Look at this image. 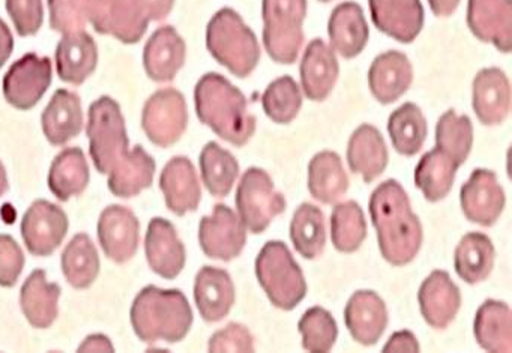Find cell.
<instances>
[{
    "label": "cell",
    "instance_id": "1",
    "mask_svg": "<svg viewBox=\"0 0 512 353\" xmlns=\"http://www.w3.org/2000/svg\"><path fill=\"white\" fill-rule=\"evenodd\" d=\"M370 215L383 259L392 266L412 263L421 250L424 230L400 182L388 179L377 185L370 197Z\"/></svg>",
    "mask_w": 512,
    "mask_h": 353
},
{
    "label": "cell",
    "instance_id": "2",
    "mask_svg": "<svg viewBox=\"0 0 512 353\" xmlns=\"http://www.w3.org/2000/svg\"><path fill=\"white\" fill-rule=\"evenodd\" d=\"M194 104L200 122L236 148L256 134L257 119L248 112L247 98L221 74L208 73L197 82Z\"/></svg>",
    "mask_w": 512,
    "mask_h": 353
},
{
    "label": "cell",
    "instance_id": "3",
    "mask_svg": "<svg viewBox=\"0 0 512 353\" xmlns=\"http://www.w3.org/2000/svg\"><path fill=\"white\" fill-rule=\"evenodd\" d=\"M130 319L143 343H179L190 332L194 314L181 290L146 286L131 305Z\"/></svg>",
    "mask_w": 512,
    "mask_h": 353
},
{
    "label": "cell",
    "instance_id": "4",
    "mask_svg": "<svg viewBox=\"0 0 512 353\" xmlns=\"http://www.w3.org/2000/svg\"><path fill=\"white\" fill-rule=\"evenodd\" d=\"M206 47L218 64L239 79L251 76L260 62L259 41L232 8L218 11L206 28Z\"/></svg>",
    "mask_w": 512,
    "mask_h": 353
},
{
    "label": "cell",
    "instance_id": "5",
    "mask_svg": "<svg viewBox=\"0 0 512 353\" xmlns=\"http://www.w3.org/2000/svg\"><path fill=\"white\" fill-rule=\"evenodd\" d=\"M256 275L271 304L280 310H295L307 296L304 272L284 242L263 245L256 257Z\"/></svg>",
    "mask_w": 512,
    "mask_h": 353
},
{
    "label": "cell",
    "instance_id": "6",
    "mask_svg": "<svg viewBox=\"0 0 512 353\" xmlns=\"http://www.w3.org/2000/svg\"><path fill=\"white\" fill-rule=\"evenodd\" d=\"M86 134L92 161L101 175H109L110 170L130 152L124 115L112 97L103 95L91 104Z\"/></svg>",
    "mask_w": 512,
    "mask_h": 353
},
{
    "label": "cell",
    "instance_id": "7",
    "mask_svg": "<svg viewBox=\"0 0 512 353\" xmlns=\"http://www.w3.org/2000/svg\"><path fill=\"white\" fill-rule=\"evenodd\" d=\"M263 46L277 64L292 65L304 44L307 0H263Z\"/></svg>",
    "mask_w": 512,
    "mask_h": 353
},
{
    "label": "cell",
    "instance_id": "8",
    "mask_svg": "<svg viewBox=\"0 0 512 353\" xmlns=\"http://www.w3.org/2000/svg\"><path fill=\"white\" fill-rule=\"evenodd\" d=\"M239 218L248 232L260 235L287 208L286 197L275 191L274 181L266 170H245L235 196Z\"/></svg>",
    "mask_w": 512,
    "mask_h": 353
},
{
    "label": "cell",
    "instance_id": "9",
    "mask_svg": "<svg viewBox=\"0 0 512 353\" xmlns=\"http://www.w3.org/2000/svg\"><path fill=\"white\" fill-rule=\"evenodd\" d=\"M187 127V101L178 89H161L143 106V131L158 148L166 149L178 143Z\"/></svg>",
    "mask_w": 512,
    "mask_h": 353
},
{
    "label": "cell",
    "instance_id": "10",
    "mask_svg": "<svg viewBox=\"0 0 512 353\" xmlns=\"http://www.w3.org/2000/svg\"><path fill=\"white\" fill-rule=\"evenodd\" d=\"M247 232V227L232 208L217 203L214 212L200 220L199 244L209 259L232 262L244 251Z\"/></svg>",
    "mask_w": 512,
    "mask_h": 353
},
{
    "label": "cell",
    "instance_id": "11",
    "mask_svg": "<svg viewBox=\"0 0 512 353\" xmlns=\"http://www.w3.org/2000/svg\"><path fill=\"white\" fill-rule=\"evenodd\" d=\"M88 20L95 32L124 44L139 43L149 26L137 0H88Z\"/></svg>",
    "mask_w": 512,
    "mask_h": 353
},
{
    "label": "cell",
    "instance_id": "12",
    "mask_svg": "<svg viewBox=\"0 0 512 353\" xmlns=\"http://www.w3.org/2000/svg\"><path fill=\"white\" fill-rule=\"evenodd\" d=\"M52 61L28 53L11 65L4 77V97L17 110H31L52 85Z\"/></svg>",
    "mask_w": 512,
    "mask_h": 353
},
{
    "label": "cell",
    "instance_id": "13",
    "mask_svg": "<svg viewBox=\"0 0 512 353\" xmlns=\"http://www.w3.org/2000/svg\"><path fill=\"white\" fill-rule=\"evenodd\" d=\"M70 221L61 206L35 200L22 220V238L32 256H52L68 233Z\"/></svg>",
    "mask_w": 512,
    "mask_h": 353
},
{
    "label": "cell",
    "instance_id": "14",
    "mask_svg": "<svg viewBox=\"0 0 512 353\" xmlns=\"http://www.w3.org/2000/svg\"><path fill=\"white\" fill-rule=\"evenodd\" d=\"M505 203V191L493 170H473L460 190L461 211L470 223L478 226H494L503 214Z\"/></svg>",
    "mask_w": 512,
    "mask_h": 353
},
{
    "label": "cell",
    "instance_id": "15",
    "mask_svg": "<svg viewBox=\"0 0 512 353\" xmlns=\"http://www.w3.org/2000/svg\"><path fill=\"white\" fill-rule=\"evenodd\" d=\"M98 241L104 254L122 265L136 256L140 242V221L127 206L110 205L98 220Z\"/></svg>",
    "mask_w": 512,
    "mask_h": 353
},
{
    "label": "cell",
    "instance_id": "16",
    "mask_svg": "<svg viewBox=\"0 0 512 353\" xmlns=\"http://www.w3.org/2000/svg\"><path fill=\"white\" fill-rule=\"evenodd\" d=\"M145 254L149 268L164 280H175L185 268L187 251L176 227L166 218L149 221L145 238Z\"/></svg>",
    "mask_w": 512,
    "mask_h": 353
},
{
    "label": "cell",
    "instance_id": "17",
    "mask_svg": "<svg viewBox=\"0 0 512 353\" xmlns=\"http://www.w3.org/2000/svg\"><path fill=\"white\" fill-rule=\"evenodd\" d=\"M467 26L482 43L493 44L502 53L511 52V0H469Z\"/></svg>",
    "mask_w": 512,
    "mask_h": 353
},
{
    "label": "cell",
    "instance_id": "18",
    "mask_svg": "<svg viewBox=\"0 0 512 353\" xmlns=\"http://www.w3.org/2000/svg\"><path fill=\"white\" fill-rule=\"evenodd\" d=\"M419 310L425 323L437 331L448 328L461 308L460 287L446 271L431 272L418 292Z\"/></svg>",
    "mask_w": 512,
    "mask_h": 353
},
{
    "label": "cell",
    "instance_id": "19",
    "mask_svg": "<svg viewBox=\"0 0 512 353\" xmlns=\"http://www.w3.org/2000/svg\"><path fill=\"white\" fill-rule=\"evenodd\" d=\"M344 322L353 340L374 346L388 328V308L374 290H358L347 301Z\"/></svg>",
    "mask_w": 512,
    "mask_h": 353
},
{
    "label": "cell",
    "instance_id": "20",
    "mask_svg": "<svg viewBox=\"0 0 512 353\" xmlns=\"http://www.w3.org/2000/svg\"><path fill=\"white\" fill-rule=\"evenodd\" d=\"M472 107L485 127L502 125L511 110V85L505 71L484 68L476 74L472 85Z\"/></svg>",
    "mask_w": 512,
    "mask_h": 353
},
{
    "label": "cell",
    "instance_id": "21",
    "mask_svg": "<svg viewBox=\"0 0 512 353\" xmlns=\"http://www.w3.org/2000/svg\"><path fill=\"white\" fill-rule=\"evenodd\" d=\"M374 26L398 43L410 44L424 28L421 0H368Z\"/></svg>",
    "mask_w": 512,
    "mask_h": 353
},
{
    "label": "cell",
    "instance_id": "22",
    "mask_svg": "<svg viewBox=\"0 0 512 353\" xmlns=\"http://www.w3.org/2000/svg\"><path fill=\"white\" fill-rule=\"evenodd\" d=\"M160 188L167 208L178 217H184L188 212L199 209L202 187L190 158L184 155L173 157L161 172Z\"/></svg>",
    "mask_w": 512,
    "mask_h": 353
},
{
    "label": "cell",
    "instance_id": "23",
    "mask_svg": "<svg viewBox=\"0 0 512 353\" xmlns=\"http://www.w3.org/2000/svg\"><path fill=\"white\" fill-rule=\"evenodd\" d=\"M194 301L205 322H221L236 301V289L226 269L203 266L194 280Z\"/></svg>",
    "mask_w": 512,
    "mask_h": 353
},
{
    "label": "cell",
    "instance_id": "24",
    "mask_svg": "<svg viewBox=\"0 0 512 353\" xmlns=\"http://www.w3.org/2000/svg\"><path fill=\"white\" fill-rule=\"evenodd\" d=\"M187 46L173 26L157 29L143 50V67L149 79L157 83L172 82L184 67Z\"/></svg>",
    "mask_w": 512,
    "mask_h": 353
},
{
    "label": "cell",
    "instance_id": "25",
    "mask_svg": "<svg viewBox=\"0 0 512 353\" xmlns=\"http://www.w3.org/2000/svg\"><path fill=\"white\" fill-rule=\"evenodd\" d=\"M338 74L340 65L334 49L319 38L311 41L301 61V85L305 97L314 103L325 101L335 88Z\"/></svg>",
    "mask_w": 512,
    "mask_h": 353
},
{
    "label": "cell",
    "instance_id": "26",
    "mask_svg": "<svg viewBox=\"0 0 512 353\" xmlns=\"http://www.w3.org/2000/svg\"><path fill=\"white\" fill-rule=\"evenodd\" d=\"M413 82V67L404 53L391 50L374 59L368 71L371 94L383 106L400 100Z\"/></svg>",
    "mask_w": 512,
    "mask_h": 353
},
{
    "label": "cell",
    "instance_id": "27",
    "mask_svg": "<svg viewBox=\"0 0 512 353\" xmlns=\"http://www.w3.org/2000/svg\"><path fill=\"white\" fill-rule=\"evenodd\" d=\"M98 47L88 32L65 34L56 47V70L68 85L80 86L97 70Z\"/></svg>",
    "mask_w": 512,
    "mask_h": 353
},
{
    "label": "cell",
    "instance_id": "28",
    "mask_svg": "<svg viewBox=\"0 0 512 353\" xmlns=\"http://www.w3.org/2000/svg\"><path fill=\"white\" fill-rule=\"evenodd\" d=\"M347 163L355 175L362 176L365 184H371L385 173L389 163L388 146L376 127L364 124L353 131L347 145Z\"/></svg>",
    "mask_w": 512,
    "mask_h": 353
},
{
    "label": "cell",
    "instance_id": "29",
    "mask_svg": "<svg viewBox=\"0 0 512 353\" xmlns=\"http://www.w3.org/2000/svg\"><path fill=\"white\" fill-rule=\"evenodd\" d=\"M44 136L53 146L67 145L79 136L85 124L82 100L76 92L58 89L41 116Z\"/></svg>",
    "mask_w": 512,
    "mask_h": 353
},
{
    "label": "cell",
    "instance_id": "30",
    "mask_svg": "<svg viewBox=\"0 0 512 353\" xmlns=\"http://www.w3.org/2000/svg\"><path fill=\"white\" fill-rule=\"evenodd\" d=\"M328 35L334 52L344 59L361 55L370 38V29L361 5L355 2L338 5L329 17Z\"/></svg>",
    "mask_w": 512,
    "mask_h": 353
},
{
    "label": "cell",
    "instance_id": "31",
    "mask_svg": "<svg viewBox=\"0 0 512 353\" xmlns=\"http://www.w3.org/2000/svg\"><path fill=\"white\" fill-rule=\"evenodd\" d=\"M61 293L59 284L47 281L44 269H35L26 278L20 290V305L34 328L47 329L55 323L59 316Z\"/></svg>",
    "mask_w": 512,
    "mask_h": 353
},
{
    "label": "cell",
    "instance_id": "32",
    "mask_svg": "<svg viewBox=\"0 0 512 353\" xmlns=\"http://www.w3.org/2000/svg\"><path fill=\"white\" fill-rule=\"evenodd\" d=\"M476 343L491 353L512 350V313L506 302L487 299L478 308L473 320Z\"/></svg>",
    "mask_w": 512,
    "mask_h": 353
},
{
    "label": "cell",
    "instance_id": "33",
    "mask_svg": "<svg viewBox=\"0 0 512 353\" xmlns=\"http://www.w3.org/2000/svg\"><path fill=\"white\" fill-rule=\"evenodd\" d=\"M349 185V176L337 152L322 151L311 158L308 164V191L317 202L335 205L343 199Z\"/></svg>",
    "mask_w": 512,
    "mask_h": 353
},
{
    "label": "cell",
    "instance_id": "34",
    "mask_svg": "<svg viewBox=\"0 0 512 353\" xmlns=\"http://www.w3.org/2000/svg\"><path fill=\"white\" fill-rule=\"evenodd\" d=\"M155 164L154 158L143 149L142 145H136L124 160L119 161L109 173L110 193L121 199L139 196L146 188L154 184Z\"/></svg>",
    "mask_w": 512,
    "mask_h": 353
},
{
    "label": "cell",
    "instance_id": "35",
    "mask_svg": "<svg viewBox=\"0 0 512 353\" xmlns=\"http://www.w3.org/2000/svg\"><path fill=\"white\" fill-rule=\"evenodd\" d=\"M89 179L91 172L85 152L79 146H73L56 155L47 182L56 199L68 202L71 197L80 196L88 188Z\"/></svg>",
    "mask_w": 512,
    "mask_h": 353
},
{
    "label": "cell",
    "instance_id": "36",
    "mask_svg": "<svg viewBox=\"0 0 512 353\" xmlns=\"http://www.w3.org/2000/svg\"><path fill=\"white\" fill-rule=\"evenodd\" d=\"M496 260L493 241L484 233L470 232L458 242L454 253V268L467 284H479L490 277Z\"/></svg>",
    "mask_w": 512,
    "mask_h": 353
},
{
    "label": "cell",
    "instance_id": "37",
    "mask_svg": "<svg viewBox=\"0 0 512 353\" xmlns=\"http://www.w3.org/2000/svg\"><path fill=\"white\" fill-rule=\"evenodd\" d=\"M100 254L88 233L74 236L61 256V268L71 287L88 289L100 275Z\"/></svg>",
    "mask_w": 512,
    "mask_h": 353
},
{
    "label": "cell",
    "instance_id": "38",
    "mask_svg": "<svg viewBox=\"0 0 512 353\" xmlns=\"http://www.w3.org/2000/svg\"><path fill=\"white\" fill-rule=\"evenodd\" d=\"M458 169L460 166L445 152L434 148L419 160L415 169V185L427 202H440L451 193Z\"/></svg>",
    "mask_w": 512,
    "mask_h": 353
},
{
    "label": "cell",
    "instance_id": "39",
    "mask_svg": "<svg viewBox=\"0 0 512 353\" xmlns=\"http://www.w3.org/2000/svg\"><path fill=\"white\" fill-rule=\"evenodd\" d=\"M290 239L299 256L314 260L322 256L326 245L325 214L313 203H301L290 223Z\"/></svg>",
    "mask_w": 512,
    "mask_h": 353
},
{
    "label": "cell",
    "instance_id": "40",
    "mask_svg": "<svg viewBox=\"0 0 512 353\" xmlns=\"http://www.w3.org/2000/svg\"><path fill=\"white\" fill-rule=\"evenodd\" d=\"M199 163L202 181L209 194L217 199L229 196L241 172L232 152L221 148L217 142H209L202 149Z\"/></svg>",
    "mask_w": 512,
    "mask_h": 353
},
{
    "label": "cell",
    "instance_id": "41",
    "mask_svg": "<svg viewBox=\"0 0 512 353\" xmlns=\"http://www.w3.org/2000/svg\"><path fill=\"white\" fill-rule=\"evenodd\" d=\"M388 133L398 154L413 157L421 151L427 139V119L416 104H403L389 116Z\"/></svg>",
    "mask_w": 512,
    "mask_h": 353
},
{
    "label": "cell",
    "instance_id": "42",
    "mask_svg": "<svg viewBox=\"0 0 512 353\" xmlns=\"http://www.w3.org/2000/svg\"><path fill=\"white\" fill-rule=\"evenodd\" d=\"M367 238V220L355 200L338 203L331 214V239L335 250L350 254L358 251Z\"/></svg>",
    "mask_w": 512,
    "mask_h": 353
},
{
    "label": "cell",
    "instance_id": "43",
    "mask_svg": "<svg viewBox=\"0 0 512 353\" xmlns=\"http://www.w3.org/2000/svg\"><path fill=\"white\" fill-rule=\"evenodd\" d=\"M473 124L469 116L448 110L436 124V148L445 152L458 166H463L472 152Z\"/></svg>",
    "mask_w": 512,
    "mask_h": 353
},
{
    "label": "cell",
    "instance_id": "44",
    "mask_svg": "<svg viewBox=\"0 0 512 353\" xmlns=\"http://www.w3.org/2000/svg\"><path fill=\"white\" fill-rule=\"evenodd\" d=\"M262 106L265 115L275 124H290L301 112V88L292 77H280L263 92Z\"/></svg>",
    "mask_w": 512,
    "mask_h": 353
},
{
    "label": "cell",
    "instance_id": "45",
    "mask_svg": "<svg viewBox=\"0 0 512 353\" xmlns=\"http://www.w3.org/2000/svg\"><path fill=\"white\" fill-rule=\"evenodd\" d=\"M298 329L302 335V347L308 352H329L337 343V322L325 308L313 307L305 311Z\"/></svg>",
    "mask_w": 512,
    "mask_h": 353
},
{
    "label": "cell",
    "instance_id": "46",
    "mask_svg": "<svg viewBox=\"0 0 512 353\" xmlns=\"http://www.w3.org/2000/svg\"><path fill=\"white\" fill-rule=\"evenodd\" d=\"M50 28L59 34H73L88 23V0H47Z\"/></svg>",
    "mask_w": 512,
    "mask_h": 353
},
{
    "label": "cell",
    "instance_id": "47",
    "mask_svg": "<svg viewBox=\"0 0 512 353\" xmlns=\"http://www.w3.org/2000/svg\"><path fill=\"white\" fill-rule=\"evenodd\" d=\"M7 11L20 37H32L43 26V0H7Z\"/></svg>",
    "mask_w": 512,
    "mask_h": 353
},
{
    "label": "cell",
    "instance_id": "48",
    "mask_svg": "<svg viewBox=\"0 0 512 353\" xmlns=\"http://www.w3.org/2000/svg\"><path fill=\"white\" fill-rule=\"evenodd\" d=\"M209 352H254V337L242 323L230 322L226 328L215 332L208 343Z\"/></svg>",
    "mask_w": 512,
    "mask_h": 353
},
{
    "label": "cell",
    "instance_id": "49",
    "mask_svg": "<svg viewBox=\"0 0 512 353\" xmlns=\"http://www.w3.org/2000/svg\"><path fill=\"white\" fill-rule=\"evenodd\" d=\"M25 263V254L16 239L10 235H0V286H16Z\"/></svg>",
    "mask_w": 512,
    "mask_h": 353
},
{
    "label": "cell",
    "instance_id": "50",
    "mask_svg": "<svg viewBox=\"0 0 512 353\" xmlns=\"http://www.w3.org/2000/svg\"><path fill=\"white\" fill-rule=\"evenodd\" d=\"M382 350L383 352H419L421 346L416 335L404 329V331L394 332Z\"/></svg>",
    "mask_w": 512,
    "mask_h": 353
},
{
    "label": "cell",
    "instance_id": "51",
    "mask_svg": "<svg viewBox=\"0 0 512 353\" xmlns=\"http://www.w3.org/2000/svg\"><path fill=\"white\" fill-rule=\"evenodd\" d=\"M149 22H161L172 13L175 0H137Z\"/></svg>",
    "mask_w": 512,
    "mask_h": 353
},
{
    "label": "cell",
    "instance_id": "52",
    "mask_svg": "<svg viewBox=\"0 0 512 353\" xmlns=\"http://www.w3.org/2000/svg\"><path fill=\"white\" fill-rule=\"evenodd\" d=\"M79 352H115V347L106 335L92 334L80 344Z\"/></svg>",
    "mask_w": 512,
    "mask_h": 353
},
{
    "label": "cell",
    "instance_id": "53",
    "mask_svg": "<svg viewBox=\"0 0 512 353\" xmlns=\"http://www.w3.org/2000/svg\"><path fill=\"white\" fill-rule=\"evenodd\" d=\"M14 52V38L7 23L0 19V68L7 64Z\"/></svg>",
    "mask_w": 512,
    "mask_h": 353
},
{
    "label": "cell",
    "instance_id": "54",
    "mask_svg": "<svg viewBox=\"0 0 512 353\" xmlns=\"http://www.w3.org/2000/svg\"><path fill=\"white\" fill-rule=\"evenodd\" d=\"M431 11L436 17H449L457 11L460 0H428Z\"/></svg>",
    "mask_w": 512,
    "mask_h": 353
},
{
    "label": "cell",
    "instance_id": "55",
    "mask_svg": "<svg viewBox=\"0 0 512 353\" xmlns=\"http://www.w3.org/2000/svg\"><path fill=\"white\" fill-rule=\"evenodd\" d=\"M8 188H10V182H8L7 169L0 161V197L7 193Z\"/></svg>",
    "mask_w": 512,
    "mask_h": 353
},
{
    "label": "cell",
    "instance_id": "56",
    "mask_svg": "<svg viewBox=\"0 0 512 353\" xmlns=\"http://www.w3.org/2000/svg\"><path fill=\"white\" fill-rule=\"evenodd\" d=\"M320 2H323V4H326V2H331V0H320Z\"/></svg>",
    "mask_w": 512,
    "mask_h": 353
}]
</instances>
